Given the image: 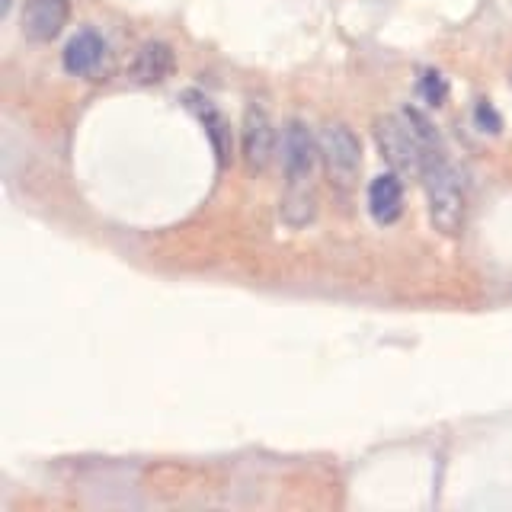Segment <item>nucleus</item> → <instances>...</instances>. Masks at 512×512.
I'll list each match as a JSON object with an SVG mask.
<instances>
[{
    "label": "nucleus",
    "instance_id": "nucleus-1",
    "mask_svg": "<svg viewBox=\"0 0 512 512\" xmlns=\"http://www.w3.org/2000/svg\"><path fill=\"white\" fill-rule=\"evenodd\" d=\"M416 122V132L423 138V186H426V202H429V221L432 228L445 237H455L464 224V180L458 167L445 157L439 135L432 132V125L420 116L410 112Z\"/></svg>",
    "mask_w": 512,
    "mask_h": 512
},
{
    "label": "nucleus",
    "instance_id": "nucleus-2",
    "mask_svg": "<svg viewBox=\"0 0 512 512\" xmlns=\"http://www.w3.org/2000/svg\"><path fill=\"white\" fill-rule=\"evenodd\" d=\"M375 138L384 160L394 170H420L423 167V138L416 132V122L407 116H384L375 125Z\"/></svg>",
    "mask_w": 512,
    "mask_h": 512
},
{
    "label": "nucleus",
    "instance_id": "nucleus-3",
    "mask_svg": "<svg viewBox=\"0 0 512 512\" xmlns=\"http://www.w3.org/2000/svg\"><path fill=\"white\" fill-rule=\"evenodd\" d=\"M320 154L327 160L330 176L340 186H352L362 170V144L346 122H330L320 135Z\"/></svg>",
    "mask_w": 512,
    "mask_h": 512
},
{
    "label": "nucleus",
    "instance_id": "nucleus-4",
    "mask_svg": "<svg viewBox=\"0 0 512 512\" xmlns=\"http://www.w3.org/2000/svg\"><path fill=\"white\" fill-rule=\"evenodd\" d=\"M317 157H320V144L308 132V125L292 119L282 135V164H285L288 189H311Z\"/></svg>",
    "mask_w": 512,
    "mask_h": 512
},
{
    "label": "nucleus",
    "instance_id": "nucleus-5",
    "mask_svg": "<svg viewBox=\"0 0 512 512\" xmlns=\"http://www.w3.org/2000/svg\"><path fill=\"white\" fill-rule=\"evenodd\" d=\"M276 154V128L263 106H250L244 116V157L250 170H266Z\"/></svg>",
    "mask_w": 512,
    "mask_h": 512
},
{
    "label": "nucleus",
    "instance_id": "nucleus-6",
    "mask_svg": "<svg viewBox=\"0 0 512 512\" xmlns=\"http://www.w3.org/2000/svg\"><path fill=\"white\" fill-rule=\"evenodd\" d=\"M68 16H71L68 0H26L23 29L29 39L52 42L55 36H61V29L68 26Z\"/></svg>",
    "mask_w": 512,
    "mask_h": 512
},
{
    "label": "nucleus",
    "instance_id": "nucleus-7",
    "mask_svg": "<svg viewBox=\"0 0 512 512\" xmlns=\"http://www.w3.org/2000/svg\"><path fill=\"white\" fill-rule=\"evenodd\" d=\"M106 64V42L93 29L77 32L64 48V71L74 77H96Z\"/></svg>",
    "mask_w": 512,
    "mask_h": 512
},
{
    "label": "nucleus",
    "instance_id": "nucleus-8",
    "mask_svg": "<svg viewBox=\"0 0 512 512\" xmlns=\"http://www.w3.org/2000/svg\"><path fill=\"white\" fill-rule=\"evenodd\" d=\"M368 212L378 224H391L404 212V186H400L397 173H381L368 186Z\"/></svg>",
    "mask_w": 512,
    "mask_h": 512
},
{
    "label": "nucleus",
    "instance_id": "nucleus-9",
    "mask_svg": "<svg viewBox=\"0 0 512 512\" xmlns=\"http://www.w3.org/2000/svg\"><path fill=\"white\" fill-rule=\"evenodd\" d=\"M173 71V52L164 42H148L141 45V52L135 55L132 77L138 84H164Z\"/></svg>",
    "mask_w": 512,
    "mask_h": 512
},
{
    "label": "nucleus",
    "instance_id": "nucleus-10",
    "mask_svg": "<svg viewBox=\"0 0 512 512\" xmlns=\"http://www.w3.org/2000/svg\"><path fill=\"white\" fill-rule=\"evenodd\" d=\"M202 103V100H199ZM196 103V106H199ZM199 116H202V122H205V128H208V135H212V141H215V151H218V157L224 160L228 157V144H224V122H221V116L218 112L208 106V100H205V106H199Z\"/></svg>",
    "mask_w": 512,
    "mask_h": 512
},
{
    "label": "nucleus",
    "instance_id": "nucleus-11",
    "mask_svg": "<svg viewBox=\"0 0 512 512\" xmlns=\"http://www.w3.org/2000/svg\"><path fill=\"white\" fill-rule=\"evenodd\" d=\"M423 93H426L429 106H439L445 100V80H442V74H426L423 77Z\"/></svg>",
    "mask_w": 512,
    "mask_h": 512
},
{
    "label": "nucleus",
    "instance_id": "nucleus-12",
    "mask_svg": "<svg viewBox=\"0 0 512 512\" xmlns=\"http://www.w3.org/2000/svg\"><path fill=\"white\" fill-rule=\"evenodd\" d=\"M10 4H13V0H4V13H10Z\"/></svg>",
    "mask_w": 512,
    "mask_h": 512
}]
</instances>
